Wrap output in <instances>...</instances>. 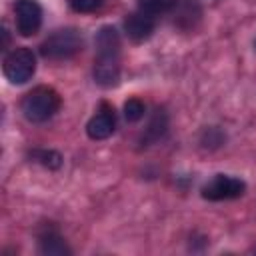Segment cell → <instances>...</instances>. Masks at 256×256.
<instances>
[{"label":"cell","instance_id":"obj_1","mask_svg":"<svg viewBox=\"0 0 256 256\" xmlns=\"http://www.w3.org/2000/svg\"><path fill=\"white\" fill-rule=\"evenodd\" d=\"M94 82L102 88L120 82V34L114 26H102L96 34Z\"/></svg>","mask_w":256,"mask_h":256},{"label":"cell","instance_id":"obj_2","mask_svg":"<svg viewBox=\"0 0 256 256\" xmlns=\"http://www.w3.org/2000/svg\"><path fill=\"white\" fill-rule=\"evenodd\" d=\"M22 114L28 122L40 124L50 120L60 108V96L50 86H36L22 98Z\"/></svg>","mask_w":256,"mask_h":256},{"label":"cell","instance_id":"obj_3","mask_svg":"<svg viewBox=\"0 0 256 256\" xmlns=\"http://www.w3.org/2000/svg\"><path fill=\"white\" fill-rule=\"evenodd\" d=\"M82 50V36L76 28L54 30L40 44V54L46 60H68Z\"/></svg>","mask_w":256,"mask_h":256},{"label":"cell","instance_id":"obj_4","mask_svg":"<svg viewBox=\"0 0 256 256\" xmlns=\"http://www.w3.org/2000/svg\"><path fill=\"white\" fill-rule=\"evenodd\" d=\"M2 72L12 84L28 82L36 72V56H34V52L30 48H26V46L14 48L12 52L6 54L4 64H2Z\"/></svg>","mask_w":256,"mask_h":256},{"label":"cell","instance_id":"obj_5","mask_svg":"<svg viewBox=\"0 0 256 256\" xmlns=\"http://www.w3.org/2000/svg\"><path fill=\"white\" fill-rule=\"evenodd\" d=\"M246 190V184L240 178L234 176H226V174H216L204 188H202V196L206 200L218 202V200H232L242 196Z\"/></svg>","mask_w":256,"mask_h":256},{"label":"cell","instance_id":"obj_6","mask_svg":"<svg viewBox=\"0 0 256 256\" xmlns=\"http://www.w3.org/2000/svg\"><path fill=\"white\" fill-rule=\"evenodd\" d=\"M16 14V30L20 36L28 38L36 34L42 26V8L36 0H16L14 4Z\"/></svg>","mask_w":256,"mask_h":256},{"label":"cell","instance_id":"obj_7","mask_svg":"<svg viewBox=\"0 0 256 256\" xmlns=\"http://www.w3.org/2000/svg\"><path fill=\"white\" fill-rule=\"evenodd\" d=\"M124 32L132 42H144L154 32V16L138 10L126 16L124 20Z\"/></svg>","mask_w":256,"mask_h":256},{"label":"cell","instance_id":"obj_8","mask_svg":"<svg viewBox=\"0 0 256 256\" xmlns=\"http://www.w3.org/2000/svg\"><path fill=\"white\" fill-rule=\"evenodd\" d=\"M174 24L182 30H192L202 18V6L198 0H174L172 6Z\"/></svg>","mask_w":256,"mask_h":256},{"label":"cell","instance_id":"obj_9","mask_svg":"<svg viewBox=\"0 0 256 256\" xmlns=\"http://www.w3.org/2000/svg\"><path fill=\"white\" fill-rule=\"evenodd\" d=\"M114 130H116V114L108 106H104L98 114H94L86 124V134L92 140H104L112 136Z\"/></svg>","mask_w":256,"mask_h":256},{"label":"cell","instance_id":"obj_10","mask_svg":"<svg viewBox=\"0 0 256 256\" xmlns=\"http://www.w3.org/2000/svg\"><path fill=\"white\" fill-rule=\"evenodd\" d=\"M38 250L46 256H68V254H72L66 240L54 228H46L38 234Z\"/></svg>","mask_w":256,"mask_h":256},{"label":"cell","instance_id":"obj_11","mask_svg":"<svg viewBox=\"0 0 256 256\" xmlns=\"http://www.w3.org/2000/svg\"><path fill=\"white\" fill-rule=\"evenodd\" d=\"M166 132H168V114H166L162 108H158V110L152 114V118H150L146 130H144V134H142V138H140V144H142V146L156 144L158 140H162V138L166 136Z\"/></svg>","mask_w":256,"mask_h":256},{"label":"cell","instance_id":"obj_12","mask_svg":"<svg viewBox=\"0 0 256 256\" xmlns=\"http://www.w3.org/2000/svg\"><path fill=\"white\" fill-rule=\"evenodd\" d=\"M30 158L38 164H42L48 170H58L62 166V156L56 150H44V148H36L30 152Z\"/></svg>","mask_w":256,"mask_h":256},{"label":"cell","instance_id":"obj_13","mask_svg":"<svg viewBox=\"0 0 256 256\" xmlns=\"http://www.w3.org/2000/svg\"><path fill=\"white\" fill-rule=\"evenodd\" d=\"M138 2V10L150 14V16H160L172 10L174 0H136Z\"/></svg>","mask_w":256,"mask_h":256},{"label":"cell","instance_id":"obj_14","mask_svg":"<svg viewBox=\"0 0 256 256\" xmlns=\"http://www.w3.org/2000/svg\"><path fill=\"white\" fill-rule=\"evenodd\" d=\"M224 140H226V136H224V132L218 128V126H210V128H206L204 132H202V144L206 146V148H218L220 144H224Z\"/></svg>","mask_w":256,"mask_h":256},{"label":"cell","instance_id":"obj_15","mask_svg":"<svg viewBox=\"0 0 256 256\" xmlns=\"http://www.w3.org/2000/svg\"><path fill=\"white\" fill-rule=\"evenodd\" d=\"M144 104H142V100H138V98H130V100H126V104H124V118L128 120V122H138L142 116H144Z\"/></svg>","mask_w":256,"mask_h":256},{"label":"cell","instance_id":"obj_16","mask_svg":"<svg viewBox=\"0 0 256 256\" xmlns=\"http://www.w3.org/2000/svg\"><path fill=\"white\" fill-rule=\"evenodd\" d=\"M68 4L72 6V10L86 14V12H94L96 8H100L102 0H68Z\"/></svg>","mask_w":256,"mask_h":256}]
</instances>
